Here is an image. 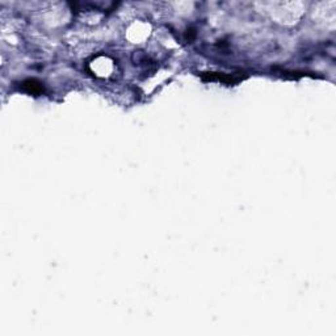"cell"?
Wrapping results in <instances>:
<instances>
[{"instance_id": "7a4b0ae2", "label": "cell", "mask_w": 336, "mask_h": 336, "mask_svg": "<svg viewBox=\"0 0 336 336\" xmlns=\"http://www.w3.org/2000/svg\"><path fill=\"white\" fill-rule=\"evenodd\" d=\"M22 91H25L32 95H41L43 92L42 83L38 82L37 79H26L21 83Z\"/></svg>"}, {"instance_id": "6da1fadb", "label": "cell", "mask_w": 336, "mask_h": 336, "mask_svg": "<svg viewBox=\"0 0 336 336\" xmlns=\"http://www.w3.org/2000/svg\"><path fill=\"white\" fill-rule=\"evenodd\" d=\"M201 78L204 80H216V82H222L226 84H235L239 80H242V76H237V75H224V74L220 73H204L201 75Z\"/></svg>"}]
</instances>
